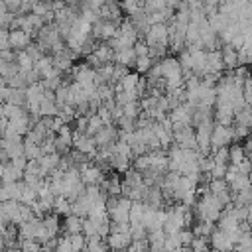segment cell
<instances>
[{"label":"cell","mask_w":252,"mask_h":252,"mask_svg":"<svg viewBox=\"0 0 252 252\" xmlns=\"http://www.w3.org/2000/svg\"><path fill=\"white\" fill-rule=\"evenodd\" d=\"M222 209H224V207H222V205L219 203V199L213 197L211 193H205V195L201 197L199 205H197V211H199L201 220H209V222L219 220L220 215H222Z\"/></svg>","instance_id":"6da1fadb"},{"label":"cell","mask_w":252,"mask_h":252,"mask_svg":"<svg viewBox=\"0 0 252 252\" xmlns=\"http://www.w3.org/2000/svg\"><path fill=\"white\" fill-rule=\"evenodd\" d=\"M234 136H232V128L230 126H220V124H215L213 126V132H211V148L213 152L219 150V148H226L228 142H232Z\"/></svg>","instance_id":"7a4b0ae2"},{"label":"cell","mask_w":252,"mask_h":252,"mask_svg":"<svg viewBox=\"0 0 252 252\" xmlns=\"http://www.w3.org/2000/svg\"><path fill=\"white\" fill-rule=\"evenodd\" d=\"M173 138H175V142H177V148H181V150H195V148H197L195 130H193L191 126L181 128V130H175V132H173Z\"/></svg>","instance_id":"3957f363"},{"label":"cell","mask_w":252,"mask_h":252,"mask_svg":"<svg viewBox=\"0 0 252 252\" xmlns=\"http://www.w3.org/2000/svg\"><path fill=\"white\" fill-rule=\"evenodd\" d=\"M130 244H132L130 232H110L108 238H106V246H108L110 250H116V252L128 250Z\"/></svg>","instance_id":"277c9868"},{"label":"cell","mask_w":252,"mask_h":252,"mask_svg":"<svg viewBox=\"0 0 252 252\" xmlns=\"http://www.w3.org/2000/svg\"><path fill=\"white\" fill-rule=\"evenodd\" d=\"M211 246H213L215 252H232L234 250V244L228 238V234L220 232L219 228L213 230V234H211Z\"/></svg>","instance_id":"5b68a950"},{"label":"cell","mask_w":252,"mask_h":252,"mask_svg":"<svg viewBox=\"0 0 252 252\" xmlns=\"http://www.w3.org/2000/svg\"><path fill=\"white\" fill-rule=\"evenodd\" d=\"M116 26L110 22V20H104V22H96L94 26H93V33H94V37H100V39H112L114 35H116Z\"/></svg>","instance_id":"8992f818"},{"label":"cell","mask_w":252,"mask_h":252,"mask_svg":"<svg viewBox=\"0 0 252 252\" xmlns=\"http://www.w3.org/2000/svg\"><path fill=\"white\" fill-rule=\"evenodd\" d=\"M73 144H75V148H77V152L79 154H94V148H96V144H94V138H91V136H87V134H75L73 136Z\"/></svg>","instance_id":"52a82bcc"},{"label":"cell","mask_w":252,"mask_h":252,"mask_svg":"<svg viewBox=\"0 0 252 252\" xmlns=\"http://www.w3.org/2000/svg\"><path fill=\"white\" fill-rule=\"evenodd\" d=\"M224 69L222 65V55H220V49H215V51H207V75H217Z\"/></svg>","instance_id":"ba28073f"},{"label":"cell","mask_w":252,"mask_h":252,"mask_svg":"<svg viewBox=\"0 0 252 252\" xmlns=\"http://www.w3.org/2000/svg\"><path fill=\"white\" fill-rule=\"evenodd\" d=\"M114 140H116V130H114L112 126H104L100 132L94 134V144H96V146H102V148L112 146Z\"/></svg>","instance_id":"9c48e42d"},{"label":"cell","mask_w":252,"mask_h":252,"mask_svg":"<svg viewBox=\"0 0 252 252\" xmlns=\"http://www.w3.org/2000/svg\"><path fill=\"white\" fill-rule=\"evenodd\" d=\"M215 118H217V124H220V126H230V124L234 122V110H232V106H230V104H219Z\"/></svg>","instance_id":"30bf717a"},{"label":"cell","mask_w":252,"mask_h":252,"mask_svg":"<svg viewBox=\"0 0 252 252\" xmlns=\"http://www.w3.org/2000/svg\"><path fill=\"white\" fill-rule=\"evenodd\" d=\"M28 43H30V35L24 30H16V32L8 33V45L10 47L22 49V47H28Z\"/></svg>","instance_id":"8fae6325"},{"label":"cell","mask_w":252,"mask_h":252,"mask_svg":"<svg viewBox=\"0 0 252 252\" xmlns=\"http://www.w3.org/2000/svg\"><path fill=\"white\" fill-rule=\"evenodd\" d=\"M220 55H222V65H224V67H228V69L238 67V53H236L234 47L224 45L222 51H220Z\"/></svg>","instance_id":"7c38bea8"},{"label":"cell","mask_w":252,"mask_h":252,"mask_svg":"<svg viewBox=\"0 0 252 252\" xmlns=\"http://www.w3.org/2000/svg\"><path fill=\"white\" fill-rule=\"evenodd\" d=\"M252 187V181H250V177L248 175H242V173H238L230 183H228V189H232L234 193H242V191H248Z\"/></svg>","instance_id":"4fadbf2b"},{"label":"cell","mask_w":252,"mask_h":252,"mask_svg":"<svg viewBox=\"0 0 252 252\" xmlns=\"http://www.w3.org/2000/svg\"><path fill=\"white\" fill-rule=\"evenodd\" d=\"M81 226H83V219L75 217V215H69L63 222V228L67 232V236H73V234H81Z\"/></svg>","instance_id":"5bb4252c"},{"label":"cell","mask_w":252,"mask_h":252,"mask_svg":"<svg viewBox=\"0 0 252 252\" xmlns=\"http://www.w3.org/2000/svg\"><path fill=\"white\" fill-rule=\"evenodd\" d=\"M114 61H116L120 67H128V65L136 63L134 49H120V51H114Z\"/></svg>","instance_id":"9a60e30c"},{"label":"cell","mask_w":252,"mask_h":252,"mask_svg":"<svg viewBox=\"0 0 252 252\" xmlns=\"http://www.w3.org/2000/svg\"><path fill=\"white\" fill-rule=\"evenodd\" d=\"M244 159H246V152H244L242 146L234 144V146L228 148V161H230V165H238V163H242Z\"/></svg>","instance_id":"2e32d148"},{"label":"cell","mask_w":252,"mask_h":252,"mask_svg":"<svg viewBox=\"0 0 252 252\" xmlns=\"http://www.w3.org/2000/svg\"><path fill=\"white\" fill-rule=\"evenodd\" d=\"M234 122H236V126H246V128H250V126H252V106H244L242 110H238V112L234 114Z\"/></svg>","instance_id":"e0dca14e"},{"label":"cell","mask_w":252,"mask_h":252,"mask_svg":"<svg viewBox=\"0 0 252 252\" xmlns=\"http://www.w3.org/2000/svg\"><path fill=\"white\" fill-rule=\"evenodd\" d=\"M41 222H43V228H45V232H47L49 238H53V236L59 232V220H57V215H49V217H45Z\"/></svg>","instance_id":"ac0fdd59"},{"label":"cell","mask_w":252,"mask_h":252,"mask_svg":"<svg viewBox=\"0 0 252 252\" xmlns=\"http://www.w3.org/2000/svg\"><path fill=\"white\" fill-rule=\"evenodd\" d=\"M69 244H71V252H83L87 248V238L83 234H73L69 236Z\"/></svg>","instance_id":"d6986e66"},{"label":"cell","mask_w":252,"mask_h":252,"mask_svg":"<svg viewBox=\"0 0 252 252\" xmlns=\"http://www.w3.org/2000/svg\"><path fill=\"white\" fill-rule=\"evenodd\" d=\"M152 67H154V65H152V57H150V55H148V57H138V59H136V69H138L140 73H148Z\"/></svg>","instance_id":"ffe728a7"}]
</instances>
